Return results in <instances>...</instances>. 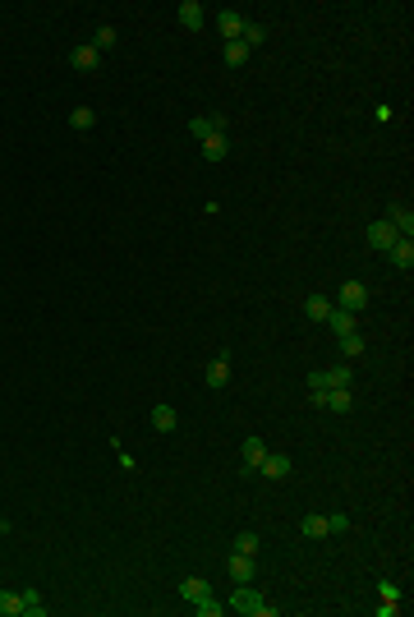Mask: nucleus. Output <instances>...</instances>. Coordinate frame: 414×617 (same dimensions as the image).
Returning a JSON list of instances; mask_svg holds the SVG:
<instances>
[{
  "instance_id": "obj_1",
  "label": "nucleus",
  "mask_w": 414,
  "mask_h": 617,
  "mask_svg": "<svg viewBox=\"0 0 414 617\" xmlns=\"http://www.w3.org/2000/svg\"><path fill=\"white\" fill-rule=\"evenodd\" d=\"M230 604H235V613H244V617H276V604H262V595L253 590V585H235Z\"/></svg>"
},
{
  "instance_id": "obj_2",
  "label": "nucleus",
  "mask_w": 414,
  "mask_h": 617,
  "mask_svg": "<svg viewBox=\"0 0 414 617\" xmlns=\"http://www.w3.org/2000/svg\"><path fill=\"white\" fill-rule=\"evenodd\" d=\"M226 572H230L235 585H253V576H258V558H253V553H230Z\"/></svg>"
},
{
  "instance_id": "obj_3",
  "label": "nucleus",
  "mask_w": 414,
  "mask_h": 617,
  "mask_svg": "<svg viewBox=\"0 0 414 617\" xmlns=\"http://www.w3.org/2000/svg\"><path fill=\"white\" fill-rule=\"evenodd\" d=\"M341 308H345V313H364V308H369V286H364V281H345V286H341Z\"/></svg>"
},
{
  "instance_id": "obj_4",
  "label": "nucleus",
  "mask_w": 414,
  "mask_h": 617,
  "mask_svg": "<svg viewBox=\"0 0 414 617\" xmlns=\"http://www.w3.org/2000/svg\"><path fill=\"white\" fill-rule=\"evenodd\" d=\"M69 65L78 69V74H97V65H101V51L92 42L87 46H74V51H69Z\"/></svg>"
},
{
  "instance_id": "obj_5",
  "label": "nucleus",
  "mask_w": 414,
  "mask_h": 617,
  "mask_svg": "<svg viewBox=\"0 0 414 617\" xmlns=\"http://www.w3.org/2000/svg\"><path fill=\"white\" fill-rule=\"evenodd\" d=\"M396 240H401V235L392 231V221H387V217H382V221H373V226H369V249H378V254H387V249H392Z\"/></svg>"
},
{
  "instance_id": "obj_6",
  "label": "nucleus",
  "mask_w": 414,
  "mask_h": 617,
  "mask_svg": "<svg viewBox=\"0 0 414 617\" xmlns=\"http://www.w3.org/2000/svg\"><path fill=\"white\" fill-rule=\"evenodd\" d=\"M322 410H331V415H350V410H355L350 387H327V392H322Z\"/></svg>"
},
{
  "instance_id": "obj_7",
  "label": "nucleus",
  "mask_w": 414,
  "mask_h": 617,
  "mask_svg": "<svg viewBox=\"0 0 414 617\" xmlns=\"http://www.w3.org/2000/svg\"><path fill=\"white\" fill-rule=\"evenodd\" d=\"M387 221H392V231L401 235V240H410V235H414V212L405 208V203H392V208H387Z\"/></svg>"
},
{
  "instance_id": "obj_8",
  "label": "nucleus",
  "mask_w": 414,
  "mask_h": 617,
  "mask_svg": "<svg viewBox=\"0 0 414 617\" xmlns=\"http://www.w3.org/2000/svg\"><path fill=\"white\" fill-rule=\"evenodd\" d=\"M203 378H207V387H217V392H221V387H226V383H230V355H226V350H221V355H217V360L207 364V374H203Z\"/></svg>"
},
{
  "instance_id": "obj_9",
  "label": "nucleus",
  "mask_w": 414,
  "mask_h": 617,
  "mask_svg": "<svg viewBox=\"0 0 414 617\" xmlns=\"http://www.w3.org/2000/svg\"><path fill=\"white\" fill-rule=\"evenodd\" d=\"M258 470L267 474V479H285V474L294 470V461H290V456H276V452H267V456H262V465H258Z\"/></svg>"
},
{
  "instance_id": "obj_10",
  "label": "nucleus",
  "mask_w": 414,
  "mask_h": 617,
  "mask_svg": "<svg viewBox=\"0 0 414 617\" xmlns=\"http://www.w3.org/2000/svg\"><path fill=\"white\" fill-rule=\"evenodd\" d=\"M203 19H207L203 0H180V23H185L189 33H194V28H203Z\"/></svg>"
},
{
  "instance_id": "obj_11",
  "label": "nucleus",
  "mask_w": 414,
  "mask_h": 617,
  "mask_svg": "<svg viewBox=\"0 0 414 617\" xmlns=\"http://www.w3.org/2000/svg\"><path fill=\"white\" fill-rule=\"evenodd\" d=\"M327 322H331V332H336V336H350V332H359V313H345V308H331Z\"/></svg>"
},
{
  "instance_id": "obj_12",
  "label": "nucleus",
  "mask_w": 414,
  "mask_h": 617,
  "mask_svg": "<svg viewBox=\"0 0 414 617\" xmlns=\"http://www.w3.org/2000/svg\"><path fill=\"white\" fill-rule=\"evenodd\" d=\"M217 23H221V37H226V42H235V37L244 33V14L240 10H221Z\"/></svg>"
},
{
  "instance_id": "obj_13",
  "label": "nucleus",
  "mask_w": 414,
  "mask_h": 617,
  "mask_svg": "<svg viewBox=\"0 0 414 617\" xmlns=\"http://www.w3.org/2000/svg\"><path fill=\"white\" fill-rule=\"evenodd\" d=\"M240 456H244V470H258V465H262V456H267V447H262V438H244Z\"/></svg>"
},
{
  "instance_id": "obj_14",
  "label": "nucleus",
  "mask_w": 414,
  "mask_h": 617,
  "mask_svg": "<svg viewBox=\"0 0 414 617\" xmlns=\"http://www.w3.org/2000/svg\"><path fill=\"white\" fill-rule=\"evenodd\" d=\"M221 60H226L230 69H240L244 60H249V46H244L240 37H235V42H221Z\"/></svg>"
},
{
  "instance_id": "obj_15",
  "label": "nucleus",
  "mask_w": 414,
  "mask_h": 617,
  "mask_svg": "<svg viewBox=\"0 0 414 617\" xmlns=\"http://www.w3.org/2000/svg\"><path fill=\"white\" fill-rule=\"evenodd\" d=\"M387 254H392V263L401 267V272H410V267H414V244H410V240H396Z\"/></svg>"
},
{
  "instance_id": "obj_16",
  "label": "nucleus",
  "mask_w": 414,
  "mask_h": 617,
  "mask_svg": "<svg viewBox=\"0 0 414 617\" xmlns=\"http://www.w3.org/2000/svg\"><path fill=\"white\" fill-rule=\"evenodd\" d=\"M226 153H230L226 134H207V139H203V157H207V162H221Z\"/></svg>"
},
{
  "instance_id": "obj_17",
  "label": "nucleus",
  "mask_w": 414,
  "mask_h": 617,
  "mask_svg": "<svg viewBox=\"0 0 414 617\" xmlns=\"http://www.w3.org/2000/svg\"><path fill=\"white\" fill-rule=\"evenodd\" d=\"M180 595H185L189 604H198L203 595H212V585H207V581H198V576H185V581H180Z\"/></svg>"
},
{
  "instance_id": "obj_18",
  "label": "nucleus",
  "mask_w": 414,
  "mask_h": 617,
  "mask_svg": "<svg viewBox=\"0 0 414 617\" xmlns=\"http://www.w3.org/2000/svg\"><path fill=\"white\" fill-rule=\"evenodd\" d=\"M304 313H308L313 322H327V313H331V299H327V295H308V299H304Z\"/></svg>"
},
{
  "instance_id": "obj_19",
  "label": "nucleus",
  "mask_w": 414,
  "mask_h": 617,
  "mask_svg": "<svg viewBox=\"0 0 414 617\" xmlns=\"http://www.w3.org/2000/svg\"><path fill=\"white\" fill-rule=\"evenodd\" d=\"M0 617H23V595L19 590H0Z\"/></svg>"
},
{
  "instance_id": "obj_20",
  "label": "nucleus",
  "mask_w": 414,
  "mask_h": 617,
  "mask_svg": "<svg viewBox=\"0 0 414 617\" xmlns=\"http://www.w3.org/2000/svg\"><path fill=\"white\" fill-rule=\"evenodd\" d=\"M221 115H198V120H189V129H194V139H207V134H221Z\"/></svg>"
},
{
  "instance_id": "obj_21",
  "label": "nucleus",
  "mask_w": 414,
  "mask_h": 617,
  "mask_svg": "<svg viewBox=\"0 0 414 617\" xmlns=\"http://www.w3.org/2000/svg\"><path fill=\"white\" fill-rule=\"evenodd\" d=\"M299 530H304L308 539H327V534H331V530H327V516H317V511H313V516H304V520H299Z\"/></svg>"
},
{
  "instance_id": "obj_22",
  "label": "nucleus",
  "mask_w": 414,
  "mask_h": 617,
  "mask_svg": "<svg viewBox=\"0 0 414 617\" xmlns=\"http://www.w3.org/2000/svg\"><path fill=\"white\" fill-rule=\"evenodd\" d=\"M69 125H74L78 134H87L92 125H97V111H92V106H74V111H69Z\"/></svg>"
},
{
  "instance_id": "obj_23",
  "label": "nucleus",
  "mask_w": 414,
  "mask_h": 617,
  "mask_svg": "<svg viewBox=\"0 0 414 617\" xmlns=\"http://www.w3.org/2000/svg\"><path fill=\"white\" fill-rule=\"evenodd\" d=\"M240 42L249 46V51H258V46L267 42V28H262V23H249V19H244V33H240Z\"/></svg>"
},
{
  "instance_id": "obj_24",
  "label": "nucleus",
  "mask_w": 414,
  "mask_h": 617,
  "mask_svg": "<svg viewBox=\"0 0 414 617\" xmlns=\"http://www.w3.org/2000/svg\"><path fill=\"white\" fill-rule=\"evenodd\" d=\"M148 419H152L157 433H171V429H175V410H171V406H152V415H148Z\"/></svg>"
},
{
  "instance_id": "obj_25",
  "label": "nucleus",
  "mask_w": 414,
  "mask_h": 617,
  "mask_svg": "<svg viewBox=\"0 0 414 617\" xmlns=\"http://www.w3.org/2000/svg\"><path fill=\"white\" fill-rule=\"evenodd\" d=\"M19 595H23V617H46V604L37 590H19Z\"/></svg>"
},
{
  "instance_id": "obj_26",
  "label": "nucleus",
  "mask_w": 414,
  "mask_h": 617,
  "mask_svg": "<svg viewBox=\"0 0 414 617\" xmlns=\"http://www.w3.org/2000/svg\"><path fill=\"white\" fill-rule=\"evenodd\" d=\"M355 383V369L350 364H336V369H327V387H350Z\"/></svg>"
},
{
  "instance_id": "obj_27",
  "label": "nucleus",
  "mask_w": 414,
  "mask_h": 617,
  "mask_svg": "<svg viewBox=\"0 0 414 617\" xmlns=\"http://www.w3.org/2000/svg\"><path fill=\"white\" fill-rule=\"evenodd\" d=\"M115 42H120V37H115V28H110V23H101V28H97V37H92V46H97V51H110Z\"/></svg>"
},
{
  "instance_id": "obj_28",
  "label": "nucleus",
  "mask_w": 414,
  "mask_h": 617,
  "mask_svg": "<svg viewBox=\"0 0 414 617\" xmlns=\"http://www.w3.org/2000/svg\"><path fill=\"white\" fill-rule=\"evenodd\" d=\"M235 553H253V558H258V534H253V530H240V534H235Z\"/></svg>"
},
{
  "instance_id": "obj_29",
  "label": "nucleus",
  "mask_w": 414,
  "mask_h": 617,
  "mask_svg": "<svg viewBox=\"0 0 414 617\" xmlns=\"http://www.w3.org/2000/svg\"><path fill=\"white\" fill-rule=\"evenodd\" d=\"M198 613H203V617H221V608H226V604H217V595H203V599H198Z\"/></svg>"
},
{
  "instance_id": "obj_30",
  "label": "nucleus",
  "mask_w": 414,
  "mask_h": 617,
  "mask_svg": "<svg viewBox=\"0 0 414 617\" xmlns=\"http://www.w3.org/2000/svg\"><path fill=\"white\" fill-rule=\"evenodd\" d=\"M341 350H345V355H364L369 346H364V336H359V332H350V336H341Z\"/></svg>"
},
{
  "instance_id": "obj_31",
  "label": "nucleus",
  "mask_w": 414,
  "mask_h": 617,
  "mask_svg": "<svg viewBox=\"0 0 414 617\" xmlns=\"http://www.w3.org/2000/svg\"><path fill=\"white\" fill-rule=\"evenodd\" d=\"M308 392H327V369H313L308 374Z\"/></svg>"
},
{
  "instance_id": "obj_32",
  "label": "nucleus",
  "mask_w": 414,
  "mask_h": 617,
  "mask_svg": "<svg viewBox=\"0 0 414 617\" xmlns=\"http://www.w3.org/2000/svg\"><path fill=\"white\" fill-rule=\"evenodd\" d=\"M327 530H331V534H341V530H350V516H345V511H336V516H327Z\"/></svg>"
},
{
  "instance_id": "obj_33",
  "label": "nucleus",
  "mask_w": 414,
  "mask_h": 617,
  "mask_svg": "<svg viewBox=\"0 0 414 617\" xmlns=\"http://www.w3.org/2000/svg\"><path fill=\"white\" fill-rule=\"evenodd\" d=\"M5 530H10V525H5V516H0V534H5Z\"/></svg>"
}]
</instances>
